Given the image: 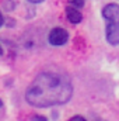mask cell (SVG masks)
Here are the masks:
<instances>
[{
	"label": "cell",
	"mask_w": 119,
	"mask_h": 121,
	"mask_svg": "<svg viewBox=\"0 0 119 121\" xmlns=\"http://www.w3.org/2000/svg\"><path fill=\"white\" fill-rule=\"evenodd\" d=\"M71 96L73 86L66 75L44 72L27 89L25 100L34 107H51L67 103Z\"/></svg>",
	"instance_id": "obj_1"
},
{
	"label": "cell",
	"mask_w": 119,
	"mask_h": 121,
	"mask_svg": "<svg viewBox=\"0 0 119 121\" xmlns=\"http://www.w3.org/2000/svg\"><path fill=\"white\" fill-rule=\"evenodd\" d=\"M69 39V34L64 28H60L56 27L49 32V42L55 47H60V45H64Z\"/></svg>",
	"instance_id": "obj_2"
},
{
	"label": "cell",
	"mask_w": 119,
	"mask_h": 121,
	"mask_svg": "<svg viewBox=\"0 0 119 121\" xmlns=\"http://www.w3.org/2000/svg\"><path fill=\"white\" fill-rule=\"evenodd\" d=\"M105 37L111 45H119V21H108Z\"/></svg>",
	"instance_id": "obj_3"
},
{
	"label": "cell",
	"mask_w": 119,
	"mask_h": 121,
	"mask_svg": "<svg viewBox=\"0 0 119 121\" xmlns=\"http://www.w3.org/2000/svg\"><path fill=\"white\" fill-rule=\"evenodd\" d=\"M102 17L107 21H119V6L109 3L102 9Z\"/></svg>",
	"instance_id": "obj_4"
},
{
	"label": "cell",
	"mask_w": 119,
	"mask_h": 121,
	"mask_svg": "<svg viewBox=\"0 0 119 121\" xmlns=\"http://www.w3.org/2000/svg\"><path fill=\"white\" fill-rule=\"evenodd\" d=\"M66 16H67V20H69L70 23H73V24H77V23H80V21L83 20L81 13H80L76 7H73V6H70V7L66 9Z\"/></svg>",
	"instance_id": "obj_5"
},
{
	"label": "cell",
	"mask_w": 119,
	"mask_h": 121,
	"mask_svg": "<svg viewBox=\"0 0 119 121\" xmlns=\"http://www.w3.org/2000/svg\"><path fill=\"white\" fill-rule=\"evenodd\" d=\"M69 4L76 7V9H80L84 6V0H69Z\"/></svg>",
	"instance_id": "obj_6"
},
{
	"label": "cell",
	"mask_w": 119,
	"mask_h": 121,
	"mask_svg": "<svg viewBox=\"0 0 119 121\" xmlns=\"http://www.w3.org/2000/svg\"><path fill=\"white\" fill-rule=\"evenodd\" d=\"M32 121H48L44 116H34L32 117Z\"/></svg>",
	"instance_id": "obj_7"
},
{
	"label": "cell",
	"mask_w": 119,
	"mask_h": 121,
	"mask_svg": "<svg viewBox=\"0 0 119 121\" xmlns=\"http://www.w3.org/2000/svg\"><path fill=\"white\" fill-rule=\"evenodd\" d=\"M70 121H86V118H84V117H81V116H74Z\"/></svg>",
	"instance_id": "obj_8"
},
{
	"label": "cell",
	"mask_w": 119,
	"mask_h": 121,
	"mask_svg": "<svg viewBox=\"0 0 119 121\" xmlns=\"http://www.w3.org/2000/svg\"><path fill=\"white\" fill-rule=\"evenodd\" d=\"M28 1H31V3H42L44 0H28Z\"/></svg>",
	"instance_id": "obj_9"
},
{
	"label": "cell",
	"mask_w": 119,
	"mask_h": 121,
	"mask_svg": "<svg viewBox=\"0 0 119 121\" xmlns=\"http://www.w3.org/2000/svg\"><path fill=\"white\" fill-rule=\"evenodd\" d=\"M3 21H4V20H3V16H1V13H0V27H1V24H3Z\"/></svg>",
	"instance_id": "obj_10"
},
{
	"label": "cell",
	"mask_w": 119,
	"mask_h": 121,
	"mask_svg": "<svg viewBox=\"0 0 119 121\" xmlns=\"http://www.w3.org/2000/svg\"><path fill=\"white\" fill-rule=\"evenodd\" d=\"M0 54H1V48H0Z\"/></svg>",
	"instance_id": "obj_11"
},
{
	"label": "cell",
	"mask_w": 119,
	"mask_h": 121,
	"mask_svg": "<svg viewBox=\"0 0 119 121\" xmlns=\"http://www.w3.org/2000/svg\"><path fill=\"white\" fill-rule=\"evenodd\" d=\"M0 106H1V101H0Z\"/></svg>",
	"instance_id": "obj_12"
}]
</instances>
